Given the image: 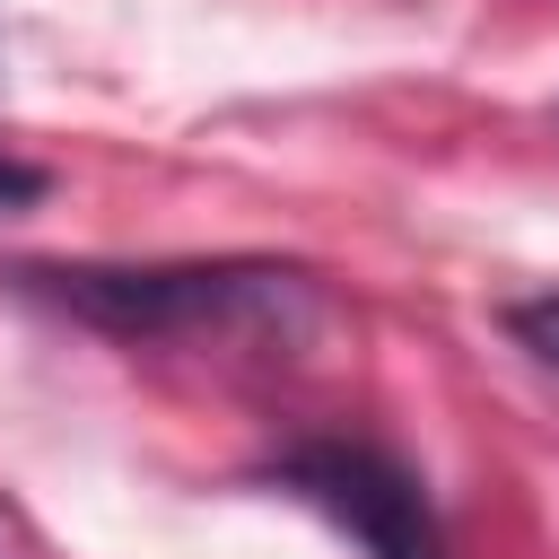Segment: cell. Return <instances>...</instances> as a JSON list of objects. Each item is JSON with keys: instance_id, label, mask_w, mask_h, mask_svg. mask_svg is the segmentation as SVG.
<instances>
[{"instance_id": "cell-1", "label": "cell", "mask_w": 559, "mask_h": 559, "mask_svg": "<svg viewBox=\"0 0 559 559\" xmlns=\"http://www.w3.org/2000/svg\"><path fill=\"white\" fill-rule=\"evenodd\" d=\"M26 288H44L61 314L122 332V341H192L245 314H280L306 297L297 271L280 262H148V271H105V262H70V271H17Z\"/></svg>"}, {"instance_id": "cell-4", "label": "cell", "mask_w": 559, "mask_h": 559, "mask_svg": "<svg viewBox=\"0 0 559 559\" xmlns=\"http://www.w3.org/2000/svg\"><path fill=\"white\" fill-rule=\"evenodd\" d=\"M35 192H44V175L17 166V157H0V210H9V201H35Z\"/></svg>"}, {"instance_id": "cell-2", "label": "cell", "mask_w": 559, "mask_h": 559, "mask_svg": "<svg viewBox=\"0 0 559 559\" xmlns=\"http://www.w3.org/2000/svg\"><path fill=\"white\" fill-rule=\"evenodd\" d=\"M280 489H297L314 515H332L367 559H445L437 507L419 489V472H402L384 445H349V437H306L271 463Z\"/></svg>"}, {"instance_id": "cell-3", "label": "cell", "mask_w": 559, "mask_h": 559, "mask_svg": "<svg viewBox=\"0 0 559 559\" xmlns=\"http://www.w3.org/2000/svg\"><path fill=\"white\" fill-rule=\"evenodd\" d=\"M507 332H515V341H524V349H533V358L559 376V288H550V297H524V306H507Z\"/></svg>"}]
</instances>
